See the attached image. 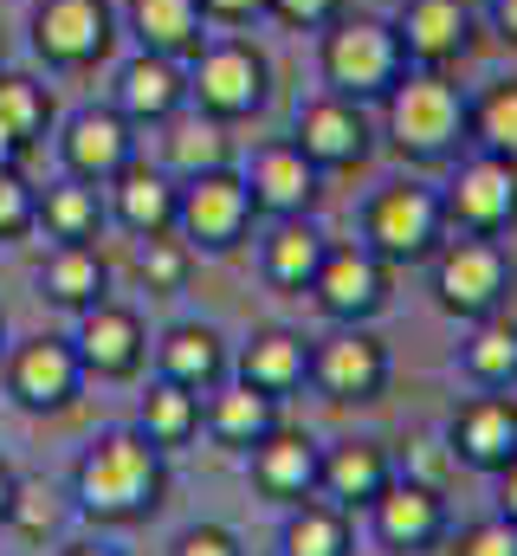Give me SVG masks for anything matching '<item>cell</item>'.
I'll list each match as a JSON object with an SVG mask.
<instances>
[{
  "mask_svg": "<svg viewBox=\"0 0 517 556\" xmlns=\"http://www.w3.org/2000/svg\"><path fill=\"white\" fill-rule=\"evenodd\" d=\"M149 350H155V376L175 382V389H188V395H201V402L234 376L227 337H220L214 324H194V317H188V324H168Z\"/></svg>",
  "mask_w": 517,
  "mask_h": 556,
  "instance_id": "21",
  "label": "cell"
},
{
  "mask_svg": "<svg viewBox=\"0 0 517 556\" xmlns=\"http://www.w3.org/2000/svg\"><path fill=\"white\" fill-rule=\"evenodd\" d=\"M168 556H247V544H240L227 525H188Z\"/></svg>",
  "mask_w": 517,
  "mask_h": 556,
  "instance_id": "42",
  "label": "cell"
},
{
  "mask_svg": "<svg viewBox=\"0 0 517 556\" xmlns=\"http://www.w3.org/2000/svg\"><path fill=\"white\" fill-rule=\"evenodd\" d=\"M472 149H492V155L517 162V78L486 85V98L472 104Z\"/></svg>",
  "mask_w": 517,
  "mask_h": 556,
  "instance_id": "36",
  "label": "cell"
},
{
  "mask_svg": "<svg viewBox=\"0 0 517 556\" xmlns=\"http://www.w3.org/2000/svg\"><path fill=\"white\" fill-rule=\"evenodd\" d=\"M39 227L52 247H98L104 227H111V207H104V188L98 181H78V175H59L39 188Z\"/></svg>",
  "mask_w": 517,
  "mask_h": 556,
  "instance_id": "28",
  "label": "cell"
},
{
  "mask_svg": "<svg viewBox=\"0 0 517 556\" xmlns=\"http://www.w3.org/2000/svg\"><path fill=\"white\" fill-rule=\"evenodd\" d=\"M388 376H394V356L369 324H337L330 337L311 343V389L337 408H369L388 395Z\"/></svg>",
  "mask_w": 517,
  "mask_h": 556,
  "instance_id": "10",
  "label": "cell"
},
{
  "mask_svg": "<svg viewBox=\"0 0 517 556\" xmlns=\"http://www.w3.org/2000/svg\"><path fill=\"white\" fill-rule=\"evenodd\" d=\"M162 130V168L175 175V181H194V175H207V168H234V124H220V117H207V111H194V104H181L168 124H155Z\"/></svg>",
  "mask_w": 517,
  "mask_h": 556,
  "instance_id": "27",
  "label": "cell"
},
{
  "mask_svg": "<svg viewBox=\"0 0 517 556\" xmlns=\"http://www.w3.org/2000/svg\"><path fill=\"white\" fill-rule=\"evenodd\" d=\"M369 525H376L382 551L420 556V551H433V544H446V525H453V518H446V498H440V485L394 472V485H388L382 498L369 505Z\"/></svg>",
  "mask_w": 517,
  "mask_h": 556,
  "instance_id": "18",
  "label": "cell"
},
{
  "mask_svg": "<svg viewBox=\"0 0 517 556\" xmlns=\"http://www.w3.org/2000/svg\"><path fill=\"white\" fill-rule=\"evenodd\" d=\"M175 201H181V181L162 168V162H142L129 155L124 168L104 181V207L111 220L136 233V240H155V233H175Z\"/></svg>",
  "mask_w": 517,
  "mask_h": 556,
  "instance_id": "19",
  "label": "cell"
},
{
  "mask_svg": "<svg viewBox=\"0 0 517 556\" xmlns=\"http://www.w3.org/2000/svg\"><path fill=\"white\" fill-rule=\"evenodd\" d=\"M59 556H124L117 544H104V538H78V544H65Z\"/></svg>",
  "mask_w": 517,
  "mask_h": 556,
  "instance_id": "46",
  "label": "cell"
},
{
  "mask_svg": "<svg viewBox=\"0 0 517 556\" xmlns=\"http://www.w3.org/2000/svg\"><path fill=\"white\" fill-rule=\"evenodd\" d=\"M201 20L207 26H253V20H265V0H201Z\"/></svg>",
  "mask_w": 517,
  "mask_h": 556,
  "instance_id": "43",
  "label": "cell"
},
{
  "mask_svg": "<svg viewBox=\"0 0 517 556\" xmlns=\"http://www.w3.org/2000/svg\"><path fill=\"white\" fill-rule=\"evenodd\" d=\"M492 479H499V518H512V525H517V459H512V466H499Z\"/></svg>",
  "mask_w": 517,
  "mask_h": 556,
  "instance_id": "44",
  "label": "cell"
},
{
  "mask_svg": "<svg viewBox=\"0 0 517 556\" xmlns=\"http://www.w3.org/2000/svg\"><path fill=\"white\" fill-rule=\"evenodd\" d=\"M258 207L240 181V168H207L194 181H181V201H175V233L194 247V260H220V253H240L247 233H253Z\"/></svg>",
  "mask_w": 517,
  "mask_h": 556,
  "instance_id": "8",
  "label": "cell"
},
{
  "mask_svg": "<svg viewBox=\"0 0 517 556\" xmlns=\"http://www.w3.org/2000/svg\"><path fill=\"white\" fill-rule=\"evenodd\" d=\"M117 20H124V33L142 52H162V59H181V65L207 46L201 0H124Z\"/></svg>",
  "mask_w": 517,
  "mask_h": 556,
  "instance_id": "26",
  "label": "cell"
},
{
  "mask_svg": "<svg viewBox=\"0 0 517 556\" xmlns=\"http://www.w3.org/2000/svg\"><path fill=\"white\" fill-rule=\"evenodd\" d=\"M446 446H453V459L472 466V472L512 466L517 459V402H505V395H472V402L453 415V427H446Z\"/></svg>",
  "mask_w": 517,
  "mask_h": 556,
  "instance_id": "25",
  "label": "cell"
},
{
  "mask_svg": "<svg viewBox=\"0 0 517 556\" xmlns=\"http://www.w3.org/2000/svg\"><path fill=\"white\" fill-rule=\"evenodd\" d=\"M111 104L124 111L136 130H155V124H168L181 104H188V65L181 59H162V52H129L124 65H117V78H111Z\"/></svg>",
  "mask_w": 517,
  "mask_h": 556,
  "instance_id": "20",
  "label": "cell"
},
{
  "mask_svg": "<svg viewBox=\"0 0 517 556\" xmlns=\"http://www.w3.org/2000/svg\"><path fill=\"white\" fill-rule=\"evenodd\" d=\"M265 13H272L278 26H291V33H324V26L343 20L350 7H343V0H265Z\"/></svg>",
  "mask_w": 517,
  "mask_h": 556,
  "instance_id": "41",
  "label": "cell"
},
{
  "mask_svg": "<svg viewBox=\"0 0 517 556\" xmlns=\"http://www.w3.org/2000/svg\"><path fill=\"white\" fill-rule=\"evenodd\" d=\"M20 162H26V149L7 137V124H0V175H7V168H20Z\"/></svg>",
  "mask_w": 517,
  "mask_h": 556,
  "instance_id": "47",
  "label": "cell"
},
{
  "mask_svg": "<svg viewBox=\"0 0 517 556\" xmlns=\"http://www.w3.org/2000/svg\"><path fill=\"white\" fill-rule=\"evenodd\" d=\"M136 427H142V440H149V446L181 453V446H194V440H201V395H188V389H175V382H162V376H155V382L142 389Z\"/></svg>",
  "mask_w": 517,
  "mask_h": 556,
  "instance_id": "33",
  "label": "cell"
},
{
  "mask_svg": "<svg viewBox=\"0 0 517 556\" xmlns=\"http://www.w3.org/2000/svg\"><path fill=\"white\" fill-rule=\"evenodd\" d=\"M72 511L124 531L142 525L168 505V453L142 440V427H104L78 459H72V485H65Z\"/></svg>",
  "mask_w": 517,
  "mask_h": 556,
  "instance_id": "1",
  "label": "cell"
},
{
  "mask_svg": "<svg viewBox=\"0 0 517 556\" xmlns=\"http://www.w3.org/2000/svg\"><path fill=\"white\" fill-rule=\"evenodd\" d=\"M234 376L253 382L258 395L285 402L311 382V337L304 330H285V324H258L253 337L234 350Z\"/></svg>",
  "mask_w": 517,
  "mask_h": 556,
  "instance_id": "24",
  "label": "cell"
},
{
  "mask_svg": "<svg viewBox=\"0 0 517 556\" xmlns=\"http://www.w3.org/2000/svg\"><path fill=\"white\" fill-rule=\"evenodd\" d=\"M0 124L20 149H39L59 124V104H52V85L33 78V72H0Z\"/></svg>",
  "mask_w": 517,
  "mask_h": 556,
  "instance_id": "35",
  "label": "cell"
},
{
  "mask_svg": "<svg viewBox=\"0 0 517 556\" xmlns=\"http://www.w3.org/2000/svg\"><path fill=\"white\" fill-rule=\"evenodd\" d=\"M446 201H440V188L433 181H388L369 194V207H363V247L382 260V266H427L440 247H446Z\"/></svg>",
  "mask_w": 517,
  "mask_h": 556,
  "instance_id": "4",
  "label": "cell"
},
{
  "mask_svg": "<svg viewBox=\"0 0 517 556\" xmlns=\"http://www.w3.org/2000/svg\"><path fill=\"white\" fill-rule=\"evenodd\" d=\"M0 356H7V317H0Z\"/></svg>",
  "mask_w": 517,
  "mask_h": 556,
  "instance_id": "49",
  "label": "cell"
},
{
  "mask_svg": "<svg viewBox=\"0 0 517 556\" xmlns=\"http://www.w3.org/2000/svg\"><path fill=\"white\" fill-rule=\"evenodd\" d=\"M136 273L149 291H181L188 273H194V247L181 240V233H155V240H142V253H136Z\"/></svg>",
  "mask_w": 517,
  "mask_h": 556,
  "instance_id": "38",
  "label": "cell"
},
{
  "mask_svg": "<svg viewBox=\"0 0 517 556\" xmlns=\"http://www.w3.org/2000/svg\"><path fill=\"white\" fill-rule=\"evenodd\" d=\"M427 278H433V304H440L446 317L472 324V317L505 311V298H512V285H517V266L499 240L446 233V247L427 260Z\"/></svg>",
  "mask_w": 517,
  "mask_h": 556,
  "instance_id": "7",
  "label": "cell"
},
{
  "mask_svg": "<svg viewBox=\"0 0 517 556\" xmlns=\"http://www.w3.org/2000/svg\"><path fill=\"white\" fill-rule=\"evenodd\" d=\"M459 369H466V382L486 389V395L517 389V324L505 311L472 317V330H466V343H459Z\"/></svg>",
  "mask_w": 517,
  "mask_h": 556,
  "instance_id": "32",
  "label": "cell"
},
{
  "mask_svg": "<svg viewBox=\"0 0 517 556\" xmlns=\"http://www.w3.org/2000/svg\"><path fill=\"white\" fill-rule=\"evenodd\" d=\"M39 298L46 304H59V311H85V304H98V298H111V266H104V253L98 247H46V260H39Z\"/></svg>",
  "mask_w": 517,
  "mask_h": 556,
  "instance_id": "31",
  "label": "cell"
},
{
  "mask_svg": "<svg viewBox=\"0 0 517 556\" xmlns=\"http://www.w3.org/2000/svg\"><path fill=\"white\" fill-rule=\"evenodd\" d=\"M188 104L220 117V124H247V117H258L272 104V59L240 33L207 39L188 59Z\"/></svg>",
  "mask_w": 517,
  "mask_h": 556,
  "instance_id": "6",
  "label": "cell"
},
{
  "mask_svg": "<svg viewBox=\"0 0 517 556\" xmlns=\"http://www.w3.org/2000/svg\"><path fill=\"white\" fill-rule=\"evenodd\" d=\"M440 201H446V227L453 233H479V240L512 233L517 227V162L492 155V149L453 155V175L440 181Z\"/></svg>",
  "mask_w": 517,
  "mask_h": 556,
  "instance_id": "11",
  "label": "cell"
},
{
  "mask_svg": "<svg viewBox=\"0 0 517 556\" xmlns=\"http://www.w3.org/2000/svg\"><path fill=\"white\" fill-rule=\"evenodd\" d=\"M492 26L505 46H517V0H492Z\"/></svg>",
  "mask_w": 517,
  "mask_h": 556,
  "instance_id": "45",
  "label": "cell"
},
{
  "mask_svg": "<svg viewBox=\"0 0 517 556\" xmlns=\"http://www.w3.org/2000/svg\"><path fill=\"white\" fill-rule=\"evenodd\" d=\"M240 181H247L253 207H258V214H272V220L311 214V207H317V194H324V168H317V162H311L291 137L258 142L253 155H247V168H240Z\"/></svg>",
  "mask_w": 517,
  "mask_h": 556,
  "instance_id": "16",
  "label": "cell"
},
{
  "mask_svg": "<svg viewBox=\"0 0 517 556\" xmlns=\"http://www.w3.org/2000/svg\"><path fill=\"white\" fill-rule=\"evenodd\" d=\"M72 350H78L85 382H136L149 369V324L124 298H98V304L78 311Z\"/></svg>",
  "mask_w": 517,
  "mask_h": 556,
  "instance_id": "12",
  "label": "cell"
},
{
  "mask_svg": "<svg viewBox=\"0 0 517 556\" xmlns=\"http://www.w3.org/2000/svg\"><path fill=\"white\" fill-rule=\"evenodd\" d=\"M33 233H39V188L20 168H7L0 175V247H20Z\"/></svg>",
  "mask_w": 517,
  "mask_h": 556,
  "instance_id": "39",
  "label": "cell"
},
{
  "mask_svg": "<svg viewBox=\"0 0 517 556\" xmlns=\"http://www.w3.org/2000/svg\"><path fill=\"white\" fill-rule=\"evenodd\" d=\"M0 389H7V402L26 408V415H65V408L85 395V369H78L72 337L39 330V337L7 343V356H0Z\"/></svg>",
  "mask_w": 517,
  "mask_h": 556,
  "instance_id": "9",
  "label": "cell"
},
{
  "mask_svg": "<svg viewBox=\"0 0 517 556\" xmlns=\"http://www.w3.org/2000/svg\"><path fill=\"white\" fill-rule=\"evenodd\" d=\"M324 253H330V233L311 214H291V220H272V233L258 240V273H265V285L304 298L317 266H324Z\"/></svg>",
  "mask_w": 517,
  "mask_h": 556,
  "instance_id": "29",
  "label": "cell"
},
{
  "mask_svg": "<svg viewBox=\"0 0 517 556\" xmlns=\"http://www.w3.org/2000/svg\"><path fill=\"white\" fill-rule=\"evenodd\" d=\"M394 33H401L407 65H420V72H453V65L472 52V39H479V13H472L466 0H401Z\"/></svg>",
  "mask_w": 517,
  "mask_h": 556,
  "instance_id": "17",
  "label": "cell"
},
{
  "mask_svg": "<svg viewBox=\"0 0 517 556\" xmlns=\"http://www.w3.org/2000/svg\"><path fill=\"white\" fill-rule=\"evenodd\" d=\"M52 149H59V175H78V181L104 188L136 155V124L117 104H78L65 124H52Z\"/></svg>",
  "mask_w": 517,
  "mask_h": 556,
  "instance_id": "15",
  "label": "cell"
},
{
  "mask_svg": "<svg viewBox=\"0 0 517 556\" xmlns=\"http://www.w3.org/2000/svg\"><path fill=\"white\" fill-rule=\"evenodd\" d=\"M311 298L330 324H376L394 298V266H382L363 240H330L324 266L311 278Z\"/></svg>",
  "mask_w": 517,
  "mask_h": 556,
  "instance_id": "13",
  "label": "cell"
},
{
  "mask_svg": "<svg viewBox=\"0 0 517 556\" xmlns=\"http://www.w3.org/2000/svg\"><path fill=\"white\" fill-rule=\"evenodd\" d=\"M247 466H253L258 498H272V505H304V498H317L324 446H317L304 427H285V420H278L253 453H247Z\"/></svg>",
  "mask_w": 517,
  "mask_h": 556,
  "instance_id": "22",
  "label": "cell"
},
{
  "mask_svg": "<svg viewBox=\"0 0 517 556\" xmlns=\"http://www.w3.org/2000/svg\"><path fill=\"white\" fill-rule=\"evenodd\" d=\"M278 556H356L350 511H337L330 498L291 505V518H285V531H278Z\"/></svg>",
  "mask_w": 517,
  "mask_h": 556,
  "instance_id": "34",
  "label": "cell"
},
{
  "mask_svg": "<svg viewBox=\"0 0 517 556\" xmlns=\"http://www.w3.org/2000/svg\"><path fill=\"white\" fill-rule=\"evenodd\" d=\"M388 485H394V459H388L382 440L350 433V440L324 446V466H317V498H330L337 511H369Z\"/></svg>",
  "mask_w": 517,
  "mask_h": 556,
  "instance_id": "23",
  "label": "cell"
},
{
  "mask_svg": "<svg viewBox=\"0 0 517 556\" xmlns=\"http://www.w3.org/2000/svg\"><path fill=\"white\" fill-rule=\"evenodd\" d=\"M317 72H324V91L356 98V104H382L388 91L407 78V52H401L394 20H376V13L330 20L317 33Z\"/></svg>",
  "mask_w": 517,
  "mask_h": 556,
  "instance_id": "3",
  "label": "cell"
},
{
  "mask_svg": "<svg viewBox=\"0 0 517 556\" xmlns=\"http://www.w3.org/2000/svg\"><path fill=\"white\" fill-rule=\"evenodd\" d=\"M117 0H33L26 13V39H33V59L46 72H98L111 52H117Z\"/></svg>",
  "mask_w": 517,
  "mask_h": 556,
  "instance_id": "5",
  "label": "cell"
},
{
  "mask_svg": "<svg viewBox=\"0 0 517 556\" xmlns=\"http://www.w3.org/2000/svg\"><path fill=\"white\" fill-rule=\"evenodd\" d=\"M291 142L324 168V175H343V168H363L369 149H376V124H369V104L356 98H337V91H317L298 104V124Z\"/></svg>",
  "mask_w": 517,
  "mask_h": 556,
  "instance_id": "14",
  "label": "cell"
},
{
  "mask_svg": "<svg viewBox=\"0 0 517 556\" xmlns=\"http://www.w3.org/2000/svg\"><path fill=\"white\" fill-rule=\"evenodd\" d=\"M201 427H207V440H214V446H227V453H253L258 440L278 427V402H272V395H258L253 382L227 376V382L201 402Z\"/></svg>",
  "mask_w": 517,
  "mask_h": 556,
  "instance_id": "30",
  "label": "cell"
},
{
  "mask_svg": "<svg viewBox=\"0 0 517 556\" xmlns=\"http://www.w3.org/2000/svg\"><path fill=\"white\" fill-rule=\"evenodd\" d=\"M453 556H517V525L492 511V518H479V525H466V531H459Z\"/></svg>",
  "mask_w": 517,
  "mask_h": 556,
  "instance_id": "40",
  "label": "cell"
},
{
  "mask_svg": "<svg viewBox=\"0 0 517 556\" xmlns=\"http://www.w3.org/2000/svg\"><path fill=\"white\" fill-rule=\"evenodd\" d=\"M13 479H20V472L0 459V525H7V505H13Z\"/></svg>",
  "mask_w": 517,
  "mask_h": 556,
  "instance_id": "48",
  "label": "cell"
},
{
  "mask_svg": "<svg viewBox=\"0 0 517 556\" xmlns=\"http://www.w3.org/2000/svg\"><path fill=\"white\" fill-rule=\"evenodd\" d=\"M382 137L401 162H420V168H440V162L466 155V142H472V104L453 85V72L407 65V78L382 98Z\"/></svg>",
  "mask_w": 517,
  "mask_h": 556,
  "instance_id": "2",
  "label": "cell"
},
{
  "mask_svg": "<svg viewBox=\"0 0 517 556\" xmlns=\"http://www.w3.org/2000/svg\"><path fill=\"white\" fill-rule=\"evenodd\" d=\"M65 525V492L46 485V479H13V505H7V531L46 544L52 531Z\"/></svg>",
  "mask_w": 517,
  "mask_h": 556,
  "instance_id": "37",
  "label": "cell"
}]
</instances>
